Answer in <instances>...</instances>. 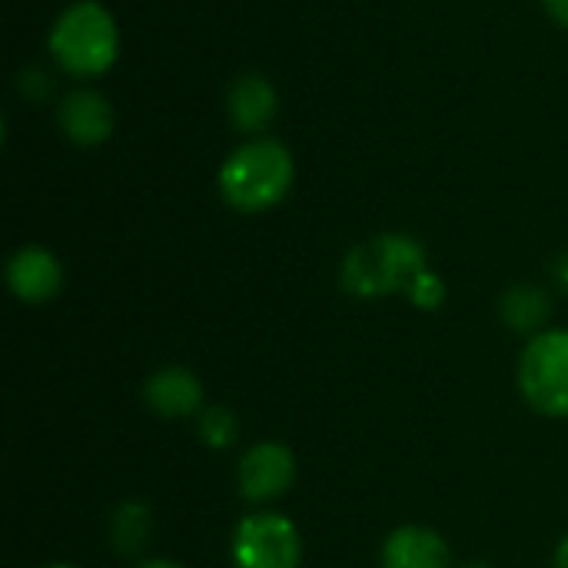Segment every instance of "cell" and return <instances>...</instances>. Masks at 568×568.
<instances>
[{
	"instance_id": "6da1fadb",
	"label": "cell",
	"mask_w": 568,
	"mask_h": 568,
	"mask_svg": "<svg viewBox=\"0 0 568 568\" xmlns=\"http://www.w3.org/2000/svg\"><path fill=\"white\" fill-rule=\"evenodd\" d=\"M296 183V160L286 143L273 136H250L220 163L216 186L230 210L266 213L280 206Z\"/></svg>"
},
{
	"instance_id": "7a4b0ae2",
	"label": "cell",
	"mask_w": 568,
	"mask_h": 568,
	"mask_svg": "<svg viewBox=\"0 0 568 568\" xmlns=\"http://www.w3.org/2000/svg\"><path fill=\"white\" fill-rule=\"evenodd\" d=\"M47 50L67 77L97 80L120 57L116 17L100 0H73L53 20L47 33Z\"/></svg>"
},
{
	"instance_id": "3957f363",
	"label": "cell",
	"mask_w": 568,
	"mask_h": 568,
	"mask_svg": "<svg viewBox=\"0 0 568 568\" xmlns=\"http://www.w3.org/2000/svg\"><path fill=\"white\" fill-rule=\"evenodd\" d=\"M426 246L409 233H379L353 246L339 266V283L356 300H383L406 293V286L423 273Z\"/></svg>"
},
{
	"instance_id": "277c9868",
	"label": "cell",
	"mask_w": 568,
	"mask_h": 568,
	"mask_svg": "<svg viewBox=\"0 0 568 568\" xmlns=\"http://www.w3.org/2000/svg\"><path fill=\"white\" fill-rule=\"evenodd\" d=\"M519 393L549 419H568V326L529 336L519 356Z\"/></svg>"
},
{
	"instance_id": "5b68a950",
	"label": "cell",
	"mask_w": 568,
	"mask_h": 568,
	"mask_svg": "<svg viewBox=\"0 0 568 568\" xmlns=\"http://www.w3.org/2000/svg\"><path fill=\"white\" fill-rule=\"evenodd\" d=\"M233 568H300L303 539L283 513H253L240 519L230 542Z\"/></svg>"
},
{
	"instance_id": "8992f818",
	"label": "cell",
	"mask_w": 568,
	"mask_h": 568,
	"mask_svg": "<svg viewBox=\"0 0 568 568\" xmlns=\"http://www.w3.org/2000/svg\"><path fill=\"white\" fill-rule=\"evenodd\" d=\"M296 483V456L283 443H256L236 466L240 496L253 506H266L286 496Z\"/></svg>"
},
{
	"instance_id": "52a82bcc",
	"label": "cell",
	"mask_w": 568,
	"mask_h": 568,
	"mask_svg": "<svg viewBox=\"0 0 568 568\" xmlns=\"http://www.w3.org/2000/svg\"><path fill=\"white\" fill-rule=\"evenodd\" d=\"M3 276L10 293L27 306L50 303L63 290V266L47 246H20L7 260Z\"/></svg>"
},
{
	"instance_id": "ba28073f",
	"label": "cell",
	"mask_w": 568,
	"mask_h": 568,
	"mask_svg": "<svg viewBox=\"0 0 568 568\" xmlns=\"http://www.w3.org/2000/svg\"><path fill=\"white\" fill-rule=\"evenodd\" d=\"M57 126L73 146H100L113 136V106L100 90H70L57 106Z\"/></svg>"
},
{
	"instance_id": "9c48e42d",
	"label": "cell",
	"mask_w": 568,
	"mask_h": 568,
	"mask_svg": "<svg viewBox=\"0 0 568 568\" xmlns=\"http://www.w3.org/2000/svg\"><path fill=\"white\" fill-rule=\"evenodd\" d=\"M143 403L160 419H186L203 409V383L183 366H163L143 383Z\"/></svg>"
},
{
	"instance_id": "30bf717a",
	"label": "cell",
	"mask_w": 568,
	"mask_h": 568,
	"mask_svg": "<svg viewBox=\"0 0 568 568\" xmlns=\"http://www.w3.org/2000/svg\"><path fill=\"white\" fill-rule=\"evenodd\" d=\"M276 110H280L276 87L263 73H243L226 90V116L246 136H260L273 123Z\"/></svg>"
},
{
	"instance_id": "8fae6325",
	"label": "cell",
	"mask_w": 568,
	"mask_h": 568,
	"mask_svg": "<svg viewBox=\"0 0 568 568\" xmlns=\"http://www.w3.org/2000/svg\"><path fill=\"white\" fill-rule=\"evenodd\" d=\"M383 568H453L449 542L429 526H399L383 542Z\"/></svg>"
},
{
	"instance_id": "7c38bea8",
	"label": "cell",
	"mask_w": 568,
	"mask_h": 568,
	"mask_svg": "<svg viewBox=\"0 0 568 568\" xmlns=\"http://www.w3.org/2000/svg\"><path fill=\"white\" fill-rule=\"evenodd\" d=\"M549 313H552V300H549V293H546L542 286L523 283V286H513V290L499 300V316H503V323H506L509 329H516V333L536 336V333L549 329V326H546V323H549Z\"/></svg>"
},
{
	"instance_id": "4fadbf2b",
	"label": "cell",
	"mask_w": 568,
	"mask_h": 568,
	"mask_svg": "<svg viewBox=\"0 0 568 568\" xmlns=\"http://www.w3.org/2000/svg\"><path fill=\"white\" fill-rule=\"evenodd\" d=\"M153 536V516L143 503H123L110 516V539L113 549L123 556H136L150 546Z\"/></svg>"
},
{
	"instance_id": "5bb4252c",
	"label": "cell",
	"mask_w": 568,
	"mask_h": 568,
	"mask_svg": "<svg viewBox=\"0 0 568 568\" xmlns=\"http://www.w3.org/2000/svg\"><path fill=\"white\" fill-rule=\"evenodd\" d=\"M200 439L210 449H230L240 439V419L230 406H206L200 413Z\"/></svg>"
},
{
	"instance_id": "9a60e30c",
	"label": "cell",
	"mask_w": 568,
	"mask_h": 568,
	"mask_svg": "<svg viewBox=\"0 0 568 568\" xmlns=\"http://www.w3.org/2000/svg\"><path fill=\"white\" fill-rule=\"evenodd\" d=\"M406 296H409V303L416 306V310H439L443 303H446V283H443V276L436 273V270H423V273H416V280L406 286Z\"/></svg>"
},
{
	"instance_id": "2e32d148",
	"label": "cell",
	"mask_w": 568,
	"mask_h": 568,
	"mask_svg": "<svg viewBox=\"0 0 568 568\" xmlns=\"http://www.w3.org/2000/svg\"><path fill=\"white\" fill-rule=\"evenodd\" d=\"M542 3H546V13H549L556 23L568 27V0H542Z\"/></svg>"
},
{
	"instance_id": "e0dca14e",
	"label": "cell",
	"mask_w": 568,
	"mask_h": 568,
	"mask_svg": "<svg viewBox=\"0 0 568 568\" xmlns=\"http://www.w3.org/2000/svg\"><path fill=\"white\" fill-rule=\"evenodd\" d=\"M556 280H559V286L568 293V253H562L559 263H556Z\"/></svg>"
},
{
	"instance_id": "ac0fdd59",
	"label": "cell",
	"mask_w": 568,
	"mask_h": 568,
	"mask_svg": "<svg viewBox=\"0 0 568 568\" xmlns=\"http://www.w3.org/2000/svg\"><path fill=\"white\" fill-rule=\"evenodd\" d=\"M556 568H568V536L559 542V549H556Z\"/></svg>"
},
{
	"instance_id": "d6986e66",
	"label": "cell",
	"mask_w": 568,
	"mask_h": 568,
	"mask_svg": "<svg viewBox=\"0 0 568 568\" xmlns=\"http://www.w3.org/2000/svg\"><path fill=\"white\" fill-rule=\"evenodd\" d=\"M136 568H186L180 566V562H173V559H150V562H143V566Z\"/></svg>"
},
{
	"instance_id": "ffe728a7",
	"label": "cell",
	"mask_w": 568,
	"mask_h": 568,
	"mask_svg": "<svg viewBox=\"0 0 568 568\" xmlns=\"http://www.w3.org/2000/svg\"><path fill=\"white\" fill-rule=\"evenodd\" d=\"M40 568H77V566H67V562H53V566H40Z\"/></svg>"
},
{
	"instance_id": "44dd1931",
	"label": "cell",
	"mask_w": 568,
	"mask_h": 568,
	"mask_svg": "<svg viewBox=\"0 0 568 568\" xmlns=\"http://www.w3.org/2000/svg\"><path fill=\"white\" fill-rule=\"evenodd\" d=\"M463 568H493V566H486V562H473V566H463Z\"/></svg>"
}]
</instances>
